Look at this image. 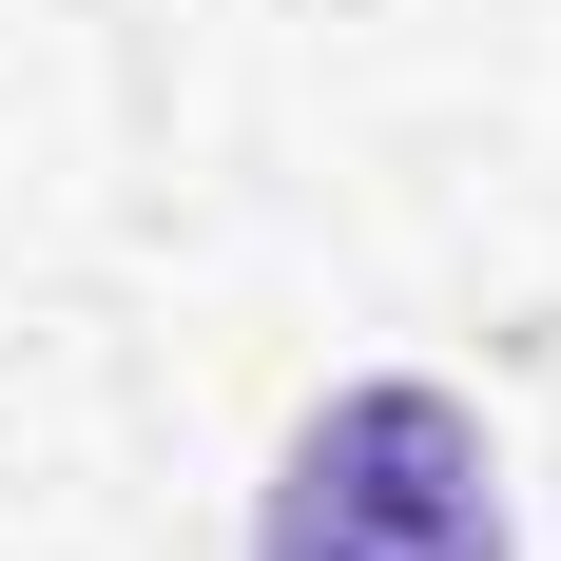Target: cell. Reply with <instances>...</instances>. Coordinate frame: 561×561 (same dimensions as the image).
<instances>
[{
    "label": "cell",
    "mask_w": 561,
    "mask_h": 561,
    "mask_svg": "<svg viewBox=\"0 0 561 561\" xmlns=\"http://www.w3.org/2000/svg\"><path fill=\"white\" fill-rule=\"evenodd\" d=\"M252 561H504V465H484V426L446 388L388 368V388H348V407L290 426Z\"/></svg>",
    "instance_id": "1"
}]
</instances>
